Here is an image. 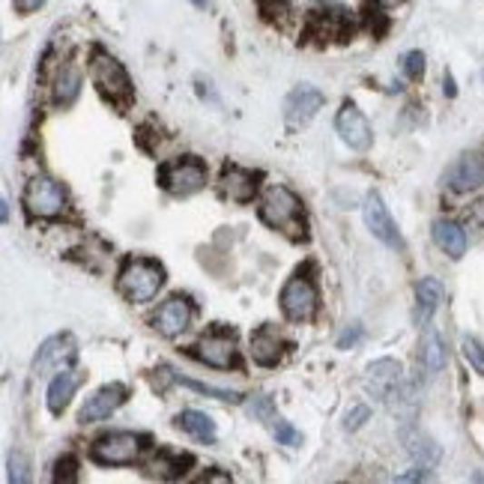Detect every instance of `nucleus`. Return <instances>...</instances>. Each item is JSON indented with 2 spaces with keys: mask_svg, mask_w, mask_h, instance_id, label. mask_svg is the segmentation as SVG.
<instances>
[{
  "mask_svg": "<svg viewBox=\"0 0 484 484\" xmlns=\"http://www.w3.org/2000/svg\"><path fill=\"white\" fill-rule=\"evenodd\" d=\"M317 305H321V296H317V284L305 275H293L291 282L284 284L282 291V311L291 317V321L302 323L311 321L317 314Z\"/></svg>",
  "mask_w": 484,
  "mask_h": 484,
  "instance_id": "obj_7",
  "label": "nucleus"
},
{
  "mask_svg": "<svg viewBox=\"0 0 484 484\" xmlns=\"http://www.w3.org/2000/svg\"><path fill=\"white\" fill-rule=\"evenodd\" d=\"M257 4H261V13L266 18H278L291 9V0H257Z\"/></svg>",
  "mask_w": 484,
  "mask_h": 484,
  "instance_id": "obj_31",
  "label": "nucleus"
},
{
  "mask_svg": "<svg viewBox=\"0 0 484 484\" xmlns=\"http://www.w3.org/2000/svg\"><path fill=\"white\" fill-rule=\"evenodd\" d=\"M252 359L266 368L282 359V338H278L275 329H261V332L252 335Z\"/></svg>",
  "mask_w": 484,
  "mask_h": 484,
  "instance_id": "obj_23",
  "label": "nucleus"
},
{
  "mask_svg": "<svg viewBox=\"0 0 484 484\" xmlns=\"http://www.w3.org/2000/svg\"><path fill=\"white\" fill-rule=\"evenodd\" d=\"M78 93H81V72L72 64H64L57 69L54 84H51V96H54L60 108H66L78 99Z\"/></svg>",
  "mask_w": 484,
  "mask_h": 484,
  "instance_id": "obj_22",
  "label": "nucleus"
},
{
  "mask_svg": "<svg viewBox=\"0 0 484 484\" xmlns=\"http://www.w3.org/2000/svg\"><path fill=\"white\" fill-rule=\"evenodd\" d=\"M222 194L233 203H249L257 194V173L245 168H224L222 173Z\"/></svg>",
  "mask_w": 484,
  "mask_h": 484,
  "instance_id": "obj_17",
  "label": "nucleus"
},
{
  "mask_svg": "<svg viewBox=\"0 0 484 484\" xmlns=\"http://www.w3.org/2000/svg\"><path fill=\"white\" fill-rule=\"evenodd\" d=\"M335 129H338V135H341V141L347 143L350 150L362 153V150L370 147V141H374L365 114L353 105V102H344V105H341V111H338V117H335Z\"/></svg>",
  "mask_w": 484,
  "mask_h": 484,
  "instance_id": "obj_11",
  "label": "nucleus"
},
{
  "mask_svg": "<svg viewBox=\"0 0 484 484\" xmlns=\"http://www.w3.org/2000/svg\"><path fill=\"white\" fill-rule=\"evenodd\" d=\"M434 242L451 257V261H460V257L467 254V231L451 219L434 222Z\"/></svg>",
  "mask_w": 484,
  "mask_h": 484,
  "instance_id": "obj_18",
  "label": "nucleus"
},
{
  "mask_svg": "<svg viewBox=\"0 0 484 484\" xmlns=\"http://www.w3.org/2000/svg\"><path fill=\"white\" fill-rule=\"evenodd\" d=\"M261 219L270 228L287 236H305V210L302 201L287 185H270L261 194Z\"/></svg>",
  "mask_w": 484,
  "mask_h": 484,
  "instance_id": "obj_1",
  "label": "nucleus"
},
{
  "mask_svg": "<svg viewBox=\"0 0 484 484\" xmlns=\"http://www.w3.org/2000/svg\"><path fill=\"white\" fill-rule=\"evenodd\" d=\"M180 383L194 389V392H201V395L219 398V400H240V392H228V389H215V386H207V383H194V380H180Z\"/></svg>",
  "mask_w": 484,
  "mask_h": 484,
  "instance_id": "obj_29",
  "label": "nucleus"
},
{
  "mask_svg": "<svg viewBox=\"0 0 484 484\" xmlns=\"http://www.w3.org/2000/svg\"><path fill=\"white\" fill-rule=\"evenodd\" d=\"M440 302H442V284L437 278H421L416 287V321L421 326H428L430 317L437 314Z\"/></svg>",
  "mask_w": 484,
  "mask_h": 484,
  "instance_id": "obj_21",
  "label": "nucleus"
},
{
  "mask_svg": "<svg viewBox=\"0 0 484 484\" xmlns=\"http://www.w3.org/2000/svg\"><path fill=\"white\" fill-rule=\"evenodd\" d=\"M407 451L413 455L416 467H421V469H430L440 463V446L430 437H421V434L407 437Z\"/></svg>",
  "mask_w": 484,
  "mask_h": 484,
  "instance_id": "obj_25",
  "label": "nucleus"
},
{
  "mask_svg": "<svg viewBox=\"0 0 484 484\" xmlns=\"http://www.w3.org/2000/svg\"><path fill=\"white\" fill-rule=\"evenodd\" d=\"M75 359V344L69 335H54L39 347L34 359V374H48V370H64Z\"/></svg>",
  "mask_w": 484,
  "mask_h": 484,
  "instance_id": "obj_15",
  "label": "nucleus"
},
{
  "mask_svg": "<svg viewBox=\"0 0 484 484\" xmlns=\"http://www.w3.org/2000/svg\"><path fill=\"white\" fill-rule=\"evenodd\" d=\"M272 430H275V440L282 442V446H291V449H296L302 442V434L296 430L291 421H284V419H275V425H272Z\"/></svg>",
  "mask_w": 484,
  "mask_h": 484,
  "instance_id": "obj_27",
  "label": "nucleus"
},
{
  "mask_svg": "<svg viewBox=\"0 0 484 484\" xmlns=\"http://www.w3.org/2000/svg\"><path fill=\"white\" fill-rule=\"evenodd\" d=\"M446 183L451 192H476L484 185V159L479 153H467V156H460L455 164L449 168L446 173Z\"/></svg>",
  "mask_w": 484,
  "mask_h": 484,
  "instance_id": "obj_14",
  "label": "nucleus"
},
{
  "mask_svg": "<svg viewBox=\"0 0 484 484\" xmlns=\"http://www.w3.org/2000/svg\"><path fill=\"white\" fill-rule=\"evenodd\" d=\"M419 362L430 377L446 368V344H442L437 329H430V323L425 329V338H421V344H419Z\"/></svg>",
  "mask_w": 484,
  "mask_h": 484,
  "instance_id": "obj_20",
  "label": "nucleus"
},
{
  "mask_svg": "<svg viewBox=\"0 0 484 484\" xmlns=\"http://www.w3.org/2000/svg\"><path fill=\"white\" fill-rule=\"evenodd\" d=\"M374 4H377L380 9H395V6L404 4V0H374Z\"/></svg>",
  "mask_w": 484,
  "mask_h": 484,
  "instance_id": "obj_36",
  "label": "nucleus"
},
{
  "mask_svg": "<svg viewBox=\"0 0 484 484\" xmlns=\"http://www.w3.org/2000/svg\"><path fill=\"white\" fill-rule=\"evenodd\" d=\"M54 479L57 481H75V460H72V458H60Z\"/></svg>",
  "mask_w": 484,
  "mask_h": 484,
  "instance_id": "obj_32",
  "label": "nucleus"
},
{
  "mask_svg": "<svg viewBox=\"0 0 484 484\" xmlns=\"http://www.w3.org/2000/svg\"><path fill=\"white\" fill-rule=\"evenodd\" d=\"M362 212H365V224H368V231L374 233L380 242H386L389 249H404V240H400L398 224H395L392 215H389L386 203H383V198H380L377 192H370L368 198H365V203H362Z\"/></svg>",
  "mask_w": 484,
  "mask_h": 484,
  "instance_id": "obj_8",
  "label": "nucleus"
},
{
  "mask_svg": "<svg viewBox=\"0 0 484 484\" xmlns=\"http://www.w3.org/2000/svg\"><path fill=\"white\" fill-rule=\"evenodd\" d=\"M192 4L198 6V9H210V6H212V0H192Z\"/></svg>",
  "mask_w": 484,
  "mask_h": 484,
  "instance_id": "obj_38",
  "label": "nucleus"
},
{
  "mask_svg": "<svg viewBox=\"0 0 484 484\" xmlns=\"http://www.w3.org/2000/svg\"><path fill=\"white\" fill-rule=\"evenodd\" d=\"M177 425L185 430V434H192L201 442L215 440V421L207 413H201V410H183V413L177 416Z\"/></svg>",
  "mask_w": 484,
  "mask_h": 484,
  "instance_id": "obj_24",
  "label": "nucleus"
},
{
  "mask_svg": "<svg viewBox=\"0 0 484 484\" xmlns=\"http://www.w3.org/2000/svg\"><path fill=\"white\" fill-rule=\"evenodd\" d=\"M194 359L203 365L228 370L236 365V338L231 332H210L194 344Z\"/></svg>",
  "mask_w": 484,
  "mask_h": 484,
  "instance_id": "obj_10",
  "label": "nucleus"
},
{
  "mask_svg": "<svg viewBox=\"0 0 484 484\" xmlns=\"http://www.w3.org/2000/svg\"><path fill=\"white\" fill-rule=\"evenodd\" d=\"M0 215H4V222H9V201L6 198L0 201Z\"/></svg>",
  "mask_w": 484,
  "mask_h": 484,
  "instance_id": "obj_37",
  "label": "nucleus"
},
{
  "mask_svg": "<svg viewBox=\"0 0 484 484\" xmlns=\"http://www.w3.org/2000/svg\"><path fill=\"white\" fill-rule=\"evenodd\" d=\"M159 185L168 194L177 198H189V194L201 192L207 185V164L194 156H183L173 162H164L159 168Z\"/></svg>",
  "mask_w": 484,
  "mask_h": 484,
  "instance_id": "obj_4",
  "label": "nucleus"
},
{
  "mask_svg": "<svg viewBox=\"0 0 484 484\" xmlns=\"http://www.w3.org/2000/svg\"><path fill=\"white\" fill-rule=\"evenodd\" d=\"M192 323V302L185 296H171L168 302L159 305V311L153 314V329L162 338H177L183 335Z\"/></svg>",
  "mask_w": 484,
  "mask_h": 484,
  "instance_id": "obj_13",
  "label": "nucleus"
},
{
  "mask_svg": "<svg viewBox=\"0 0 484 484\" xmlns=\"http://www.w3.org/2000/svg\"><path fill=\"white\" fill-rule=\"evenodd\" d=\"M9 467H13V481H27V463L22 455H13V460H9Z\"/></svg>",
  "mask_w": 484,
  "mask_h": 484,
  "instance_id": "obj_33",
  "label": "nucleus"
},
{
  "mask_svg": "<svg viewBox=\"0 0 484 484\" xmlns=\"http://www.w3.org/2000/svg\"><path fill=\"white\" fill-rule=\"evenodd\" d=\"M368 416H370V410H368L365 404H359V407H353V410H350V413L344 416V428H347V430L362 428L365 421H368Z\"/></svg>",
  "mask_w": 484,
  "mask_h": 484,
  "instance_id": "obj_30",
  "label": "nucleus"
},
{
  "mask_svg": "<svg viewBox=\"0 0 484 484\" xmlns=\"http://www.w3.org/2000/svg\"><path fill=\"white\" fill-rule=\"evenodd\" d=\"M400 66H404V75L419 81L421 75H425V54L421 51H407L404 60H400Z\"/></svg>",
  "mask_w": 484,
  "mask_h": 484,
  "instance_id": "obj_28",
  "label": "nucleus"
},
{
  "mask_svg": "<svg viewBox=\"0 0 484 484\" xmlns=\"http://www.w3.org/2000/svg\"><path fill=\"white\" fill-rule=\"evenodd\" d=\"M323 102H326V96L317 87H311V84L296 87L287 93V99H284V120L291 123L293 129L308 126V123L317 117V111L323 108Z\"/></svg>",
  "mask_w": 484,
  "mask_h": 484,
  "instance_id": "obj_9",
  "label": "nucleus"
},
{
  "mask_svg": "<svg viewBox=\"0 0 484 484\" xmlns=\"http://www.w3.org/2000/svg\"><path fill=\"white\" fill-rule=\"evenodd\" d=\"M162 284H164V270L156 261H147V257H132V261H126L117 278L120 293L126 296L129 302L156 300Z\"/></svg>",
  "mask_w": 484,
  "mask_h": 484,
  "instance_id": "obj_2",
  "label": "nucleus"
},
{
  "mask_svg": "<svg viewBox=\"0 0 484 484\" xmlns=\"http://www.w3.org/2000/svg\"><path fill=\"white\" fill-rule=\"evenodd\" d=\"M22 201H25V210L34 215V219H57V215H64L69 207L64 185L45 177V173H39V177L27 183Z\"/></svg>",
  "mask_w": 484,
  "mask_h": 484,
  "instance_id": "obj_5",
  "label": "nucleus"
},
{
  "mask_svg": "<svg viewBox=\"0 0 484 484\" xmlns=\"http://www.w3.org/2000/svg\"><path fill=\"white\" fill-rule=\"evenodd\" d=\"M143 451V437L129 434V430H117V434H105L93 442L90 455L102 467H132Z\"/></svg>",
  "mask_w": 484,
  "mask_h": 484,
  "instance_id": "obj_6",
  "label": "nucleus"
},
{
  "mask_svg": "<svg viewBox=\"0 0 484 484\" xmlns=\"http://www.w3.org/2000/svg\"><path fill=\"white\" fill-rule=\"evenodd\" d=\"M359 335H362V329L353 326V329H347V332L338 338V347H347V344H356L359 341Z\"/></svg>",
  "mask_w": 484,
  "mask_h": 484,
  "instance_id": "obj_35",
  "label": "nucleus"
},
{
  "mask_svg": "<svg viewBox=\"0 0 484 484\" xmlns=\"http://www.w3.org/2000/svg\"><path fill=\"white\" fill-rule=\"evenodd\" d=\"M126 400V386H120V383H111V386H102L96 395L87 398V404L81 407V413H78V421L81 425H90V421H102V419H108L114 410Z\"/></svg>",
  "mask_w": 484,
  "mask_h": 484,
  "instance_id": "obj_16",
  "label": "nucleus"
},
{
  "mask_svg": "<svg viewBox=\"0 0 484 484\" xmlns=\"http://www.w3.org/2000/svg\"><path fill=\"white\" fill-rule=\"evenodd\" d=\"M78 386H81L78 370H69V368L60 370V374L51 380V386H48V410H51V413H54V416L64 413Z\"/></svg>",
  "mask_w": 484,
  "mask_h": 484,
  "instance_id": "obj_19",
  "label": "nucleus"
},
{
  "mask_svg": "<svg viewBox=\"0 0 484 484\" xmlns=\"http://www.w3.org/2000/svg\"><path fill=\"white\" fill-rule=\"evenodd\" d=\"M43 4H45V0H13L15 13H22V15L36 13V9H43Z\"/></svg>",
  "mask_w": 484,
  "mask_h": 484,
  "instance_id": "obj_34",
  "label": "nucleus"
},
{
  "mask_svg": "<svg viewBox=\"0 0 484 484\" xmlns=\"http://www.w3.org/2000/svg\"><path fill=\"white\" fill-rule=\"evenodd\" d=\"M368 389L389 404V400L398 398L407 389L404 370H400L395 359H377L374 365H368Z\"/></svg>",
  "mask_w": 484,
  "mask_h": 484,
  "instance_id": "obj_12",
  "label": "nucleus"
},
{
  "mask_svg": "<svg viewBox=\"0 0 484 484\" xmlns=\"http://www.w3.org/2000/svg\"><path fill=\"white\" fill-rule=\"evenodd\" d=\"M90 81L102 96L114 105H126L132 99V81L129 72L123 69V64L117 57H111L108 51H93L90 57Z\"/></svg>",
  "mask_w": 484,
  "mask_h": 484,
  "instance_id": "obj_3",
  "label": "nucleus"
},
{
  "mask_svg": "<svg viewBox=\"0 0 484 484\" xmlns=\"http://www.w3.org/2000/svg\"><path fill=\"white\" fill-rule=\"evenodd\" d=\"M460 350H463V356H467V362L476 368V374H484V344L476 341V338H463Z\"/></svg>",
  "mask_w": 484,
  "mask_h": 484,
  "instance_id": "obj_26",
  "label": "nucleus"
}]
</instances>
